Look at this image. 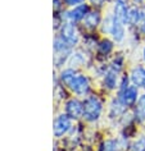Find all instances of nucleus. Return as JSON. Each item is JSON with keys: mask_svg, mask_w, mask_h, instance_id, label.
<instances>
[{"mask_svg": "<svg viewBox=\"0 0 145 151\" xmlns=\"http://www.w3.org/2000/svg\"><path fill=\"white\" fill-rule=\"evenodd\" d=\"M103 110V103L98 96H89L83 103L82 116L87 122H95L99 119Z\"/></svg>", "mask_w": 145, "mask_h": 151, "instance_id": "1", "label": "nucleus"}, {"mask_svg": "<svg viewBox=\"0 0 145 151\" xmlns=\"http://www.w3.org/2000/svg\"><path fill=\"white\" fill-rule=\"evenodd\" d=\"M59 37H62L70 46H73V45L77 44L78 42V33H77V29H76L75 24L71 23V22L63 23L62 27H60Z\"/></svg>", "mask_w": 145, "mask_h": 151, "instance_id": "2", "label": "nucleus"}, {"mask_svg": "<svg viewBox=\"0 0 145 151\" xmlns=\"http://www.w3.org/2000/svg\"><path fill=\"white\" fill-rule=\"evenodd\" d=\"M72 127L71 118L67 114H60L57 116V119L54 120V127H53V132H54L55 137H63L66 133H68V131Z\"/></svg>", "mask_w": 145, "mask_h": 151, "instance_id": "3", "label": "nucleus"}, {"mask_svg": "<svg viewBox=\"0 0 145 151\" xmlns=\"http://www.w3.org/2000/svg\"><path fill=\"white\" fill-rule=\"evenodd\" d=\"M76 95H86L90 90V82L89 78L83 74H76V77L72 80V82L68 86Z\"/></svg>", "mask_w": 145, "mask_h": 151, "instance_id": "4", "label": "nucleus"}, {"mask_svg": "<svg viewBox=\"0 0 145 151\" xmlns=\"http://www.w3.org/2000/svg\"><path fill=\"white\" fill-rule=\"evenodd\" d=\"M137 96H139V93H137L136 86H127V87H125V88H121L118 100L121 101V104L123 105L125 108H127V106H132V105L136 103Z\"/></svg>", "mask_w": 145, "mask_h": 151, "instance_id": "5", "label": "nucleus"}, {"mask_svg": "<svg viewBox=\"0 0 145 151\" xmlns=\"http://www.w3.org/2000/svg\"><path fill=\"white\" fill-rule=\"evenodd\" d=\"M66 114L71 119H77L83 114V103L77 99H71L66 103Z\"/></svg>", "mask_w": 145, "mask_h": 151, "instance_id": "6", "label": "nucleus"}, {"mask_svg": "<svg viewBox=\"0 0 145 151\" xmlns=\"http://www.w3.org/2000/svg\"><path fill=\"white\" fill-rule=\"evenodd\" d=\"M89 13V8L87 5L82 4V5H78V6H75L72 10L67 12L66 14V18L71 23H76V22H80V21H83V18L86 17V14Z\"/></svg>", "mask_w": 145, "mask_h": 151, "instance_id": "7", "label": "nucleus"}, {"mask_svg": "<svg viewBox=\"0 0 145 151\" xmlns=\"http://www.w3.org/2000/svg\"><path fill=\"white\" fill-rule=\"evenodd\" d=\"M130 80H131L133 86L145 88V68L143 67L133 68L131 70V74H130Z\"/></svg>", "mask_w": 145, "mask_h": 151, "instance_id": "8", "label": "nucleus"}, {"mask_svg": "<svg viewBox=\"0 0 145 151\" xmlns=\"http://www.w3.org/2000/svg\"><path fill=\"white\" fill-rule=\"evenodd\" d=\"M127 16L128 9L126 5V1L125 0H116V3H114V17L125 24L127 22Z\"/></svg>", "mask_w": 145, "mask_h": 151, "instance_id": "9", "label": "nucleus"}, {"mask_svg": "<svg viewBox=\"0 0 145 151\" xmlns=\"http://www.w3.org/2000/svg\"><path fill=\"white\" fill-rule=\"evenodd\" d=\"M109 33L112 35V37L117 41V42L122 41V40H123V37H125V27H123V23L118 21L116 17H114V19H113L112 28H110V32Z\"/></svg>", "mask_w": 145, "mask_h": 151, "instance_id": "10", "label": "nucleus"}, {"mask_svg": "<svg viewBox=\"0 0 145 151\" xmlns=\"http://www.w3.org/2000/svg\"><path fill=\"white\" fill-rule=\"evenodd\" d=\"M82 22L87 29H94L95 27H98L99 22H100V14L99 12H89Z\"/></svg>", "mask_w": 145, "mask_h": 151, "instance_id": "11", "label": "nucleus"}, {"mask_svg": "<svg viewBox=\"0 0 145 151\" xmlns=\"http://www.w3.org/2000/svg\"><path fill=\"white\" fill-rule=\"evenodd\" d=\"M133 115H135L136 120H139V122H144L145 120V93L137 99Z\"/></svg>", "mask_w": 145, "mask_h": 151, "instance_id": "12", "label": "nucleus"}, {"mask_svg": "<svg viewBox=\"0 0 145 151\" xmlns=\"http://www.w3.org/2000/svg\"><path fill=\"white\" fill-rule=\"evenodd\" d=\"M117 74L118 72L114 69H109L107 72V74L104 76V86L109 90H113L117 86Z\"/></svg>", "mask_w": 145, "mask_h": 151, "instance_id": "13", "label": "nucleus"}, {"mask_svg": "<svg viewBox=\"0 0 145 151\" xmlns=\"http://www.w3.org/2000/svg\"><path fill=\"white\" fill-rule=\"evenodd\" d=\"M141 18H143V13H141V10H140V9H137V8H132V9H130V10H128L127 22H126V23H128V24L133 26V24L139 23Z\"/></svg>", "mask_w": 145, "mask_h": 151, "instance_id": "14", "label": "nucleus"}, {"mask_svg": "<svg viewBox=\"0 0 145 151\" xmlns=\"http://www.w3.org/2000/svg\"><path fill=\"white\" fill-rule=\"evenodd\" d=\"M76 72L72 69V68H68V69H64L62 73H60V81L63 82L64 85H67V86H70V83L72 82V80L76 77Z\"/></svg>", "mask_w": 145, "mask_h": 151, "instance_id": "15", "label": "nucleus"}, {"mask_svg": "<svg viewBox=\"0 0 145 151\" xmlns=\"http://www.w3.org/2000/svg\"><path fill=\"white\" fill-rule=\"evenodd\" d=\"M83 63H85V56H83L81 52H76V54L71 55V59H70V65L71 67L82 65Z\"/></svg>", "mask_w": 145, "mask_h": 151, "instance_id": "16", "label": "nucleus"}, {"mask_svg": "<svg viewBox=\"0 0 145 151\" xmlns=\"http://www.w3.org/2000/svg\"><path fill=\"white\" fill-rule=\"evenodd\" d=\"M123 110H125V106L121 104L120 100L113 101L112 106H110V116H118Z\"/></svg>", "mask_w": 145, "mask_h": 151, "instance_id": "17", "label": "nucleus"}, {"mask_svg": "<svg viewBox=\"0 0 145 151\" xmlns=\"http://www.w3.org/2000/svg\"><path fill=\"white\" fill-rule=\"evenodd\" d=\"M131 151H145V136H141L132 143Z\"/></svg>", "mask_w": 145, "mask_h": 151, "instance_id": "18", "label": "nucleus"}, {"mask_svg": "<svg viewBox=\"0 0 145 151\" xmlns=\"http://www.w3.org/2000/svg\"><path fill=\"white\" fill-rule=\"evenodd\" d=\"M112 49H113V45H112V42H110V41H108V40L102 41V42L99 44V51H100L102 54H104V55L109 54V52L112 51Z\"/></svg>", "mask_w": 145, "mask_h": 151, "instance_id": "19", "label": "nucleus"}, {"mask_svg": "<svg viewBox=\"0 0 145 151\" xmlns=\"http://www.w3.org/2000/svg\"><path fill=\"white\" fill-rule=\"evenodd\" d=\"M116 150H117V142L112 141V139L107 141L103 145V149H102V151H116Z\"/></svg>", "mask_w": 145, "mask_h": 151, "instance_id": "20", "label": "nucleus"}, {"mask_svg": "<svg viewBox=\"0 0 145 151\" xmlns=\"http://www.w3.org/2000/svg\"><path fill=\"white\" fill-rule=\"evenodd\" d=\"M67 5H71V6H78V5H82L85 3V0H66Z\"/></svg>", "mask_w": 145, "mask_h": 151, "instance_id": "21", "label": "nucleus"}, {"mask_svg": "<svg viewBox=\"0 0 145 151\" xmlns=\"http://www.w3.org/2000/svg\"><path fill=\"white\" fill-rule=\"evenodd\" d=\"M104 1H105V0H91V3H93L94 5H98V6L103 5V4H104Z\"/></svg>", "mask_w": 145, "mask_h": 151, "instance_id": "22", "label": "nucleus"}, {"mask_svg": "<svg viewBox=\"0 0 145 151\" xmlns=\"http://www.w3.org/2000/svg\"><path fill=\"white\" fill-rule=\"evenodd\" d=\"M140 31L143 32V33H145V18L143 19V23L140 24Z\"/></svg>", "mask_w": 145, "mask_h": 151, "instance_id": "23", "label": "nucleus"}, {"mask_svg": "<svg viewBox=\"0 0 145 151\" xmlns=\"http://www.w3.org/2000/svg\"><path fill=\"white\" fill-rule=\"evenodd\" d=\"M54 4H55V8H60V1L59 0H54Z\"/></svg>", "mask_w": 145, "mask_h": 151, "instance_id": "24", "label": "nucleus"}, {"mask_svg": "<svg viewBox=\"0 0 145 151\" xmlns=\"http://www.w3.org/2000/svg\"><path fill=\"white\" fill-rule=\"evenodd\" d=\"M143 59H144V63H145V47H144V50H143Z\"/></svg>", "mask_w": 145, "mask_h": 151, "instance_id": "25", "label": "nucleus"}, {"mask_svg": "<svg viewBox=\"0 0 145 151\" xmlns=\"http://www.w3.org/2000/svg\"><path fill=\"white\" fill-rule=\"evenodd\" d=\"M135 1H141V0H135Z\"/></svg>", "mask_w": 145, "mask_h": 151, "instance_id": "26", "label": "nucleus"}]
</instances>
